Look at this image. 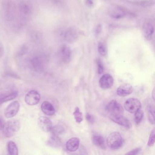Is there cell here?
Segmentation results:
<instances>
[{"label": "cell", "mask_w": 155, "mask_h": 155, "mask_svg": "<svg viewBox=\"0 0 155 155\" xmlns=\"http://www.w3.org/2000/svg\"><path fill=\"white\" fill-rule=\"evenodd\" d=\"M21 127V123L18 120L13 119L5 122L3 127V134L7 137H11L14 136Z\"/></svg>", "instance_id": "cell-1"}, {"label": "cell", "mask_w": 155, "mask_h": 155, "mask_svg": "<svg viewBox=\"0 0 155 155\" xmlns=\"http://www.w3.org/2000/svg\"><path fill=\"white\" fill-rule=\"evenodd\" d=\"M107 143L110 149L117 150L120 148L123 144L121 135L117 131L111 132L107 138Z\"/></svg>", "instance_id": "cell-2"}, {"label": "cell", "mask_w": 155, "mask_h": 155, "mask_svg": "<svg viewBox=\"0 0 155 155\" xmlns=\"http://www.w3.org/2000/svg\"><path fill=\"white\" fill-rule=\"evenodd\" d=\"M3 16L5 19L10 21L13 19L15 14V6L11 0H5L2 5Z\"/></svg>", "instance_id": "cell-3"}, {"label": "cell", "mask_w": 155, "mask_h": 155, "mask_svg": "<svg viewBox=\"0 0 155 155\" xmlns=\"http://www.w3.org/2000/svg\"><path fill=\"white\" fill-rule=\"evenodd\" d=\"M124 107L128 112L134 113L141 109V102L136 98H130L125 101Z\"/></svg>", "instance_id": "cell-4"}, {"label": "cell", "mask_w": 155, "mask_h": 155, "mask_svg": "<svg viewBox=\"0 0 155 155\" xmlns=\"http://www.w3.org/2000/svg\"><path fill=\"white\" fill-rule=\"evenodd\" d=\"M64 40L68 43H73L78 40V33L74 28H69L65 31L63 34Z\"/></svg>", "instance_id": "cell-5"}, {"label": "cell", "mask_w": 155, "mask_h": 155, "mask_svg": "<svg viewBox=\"0 0 155 155\" xmlns=\"http://www.w3.org/2000/svg\"><path fill=\"white\" fill-rule=\"evenodd\" d=\"M109 117L113 122L125 128L130 129L132 127L130 121L121 114H110Z\"/></svg>", "instance_id": "cell-6"}, {"label": "cell", "mask_w": 155, "mask_h": 155, "mask_svg": "<svg viewBox=\"0 0 155 155\" xmlns=\"http://www.w3.org/2000/svg\"><path fill=\"white\" fill-rule=\"evenodd\" d=\"M127 12L125 9L118 6H112L109 10V15L112 18L119 19L124 18Z\"/></svg>", "instance_id": "cell-7"}, {"label": "cell", "mask_w": 155, "mask_h": 155, "mask_svg": "<svg viewBox=\"0 0 155 155\" xmlns=\"http://www.w3.org/2000/svg\"><path fill=\"white\" fill-rule=\"evenodd\" d=\"M41 99V96L37 91L32 90L29 91L25 96V101L28 105L34 106L39 102Z\"/></svg>", "instance_id": "cell-8"}, {"label": "cell", "mask_w": 155, "mask_h": 155, "mask_svg": "<svg viewBox=\"0 0 155 155\" xmlns=\"http://www.w3.org/2000/svg\"><path fill=\"white\" fill-rule=\"evenodd\" d=\"M30 63L31 68L35 71H42L45 68V58L41 56H35L31 59Z\"/></svg>", "instance_id": "cell-9"}, {"label": "cell", "mask_w": 155, "mask_h": 155, "mask_svg": "<svg viewBox=\"0 0 155 155\" xmlns=\"http://www.w3.org/2000/svg\"><path fill=\"white\" fill-rule=\"evenodd\" d=\"M107 109L110 114H121L124 112V109L117 101L112 100L107 105Z\"/></svg>", "instance_id": "cell-10"}, {"label": "cell", "mask_w": 155, "mask_h": 155, "mask_svg": "<svg viewBox=\"0 0 155 155\" xmlns=\"http://www.w3.org/2000/svg\"><path fill=\"white\" fill-rule=\"evenodd\" d=\"M59 56L61 60L63 63L68 64L71 61V51L70 48L66 45H63L60 49Z\"/></svg>", "instance_id": "cell-11"}, {"label": "cell", "mask_w": 155, "mask_h": 155, "mask_svg": "<svg viewBox=\"0 0 155 155\" xmlns=\"http://www.w3.org/2000/svg\"><path fill=\"white\" fill-rule=\"evenodd\" d=\"M20 103L18 101H14L12 102L5 110V116L8 118L15 117L20 109Z\"/></svg>", "instance_id": "cell-12"}, {"label": "cell", "mask_w": 155, "mask_h": 155, "mask_svg": "<svg viewBox=\"0 0 155 155\" xmlns=\"http://www.w3.org/2000/svg\"><path fill=\"white\" fill-rule=\"evenodd\" d=\"M100 87L103 89H107L113 86L114 79L113 77L108 73H106L101 76L99 81Z\"/></svg>", "instance_id": "cell-13"}, {"label": "cell", "mask_w": 155, "mask_h": 155, "mask_svg": "<svg viewBox=\"0 0 155 155\" xmlns=\"http://www.w3.org/2000/svg\"><path fill=\"white\" fill-rule=\"evenodd\" d=\"M38 124L40 128L45 132H49L52 128L51 120L46 117H40L38 120Z\"/></svg>", "instance_id": "cell-14"}, {"label": "cell", "mask_w": 155, "mask_h": 155, "mask_svg": "<svg viewBox=\"0 0 155 155\" xmlns=\"http://www.w3.org/2000/svg\"><path fill=\"white\" fill-rule=\"evenodd\" d=\"M133 88L129 83H124L120 85L117 91V94L120 97H125L132 93Z\"/></svg>", "instance_id": "cell-15"}, {"label": "cell", "mask_w": 155, "mask_h": 155, "mask_svg": "<svg viewBox=\"0 0 155 155\" xmlns=\"http://www.w3.org/2000/svg\"><path fill=\"white\" fill-rule=\"evenodd\" d=\"M143 34L146 39L150 40L152 38L154 32V26L151 22L146 21L143 25Z\"/></svg>", "instance_id": "cell-16"}, {"label": "cell", "mask_w": 155, "mask_h": 155, "mask_svg": "<svg viewBox=\"0 0 155 155\" xmlns=\"http://www.w3.org/2000/svg\"><path fill=\"white\" fill-rule=\"evenodd\" d=\"M19 11L23 18H28L31 14L32 8L29 3L22 1L19 5Z\"/></svg>", "instance_id": "cell-17"}, {"label": "cell", "mask_w": 155, "mask_h": 155, "mask_svg": "<svg viewBox=\"0 0 155 155\" xmlns=\"http://www.w3.org/2000/svg\"><path fill=\"white\" fill-rule=\"evenodd\" d=\"M80 140L78 138L72 137L68 140L66 143V148L69 151L74 152L78 150Z\"/></svg>", "instance_id": "cell-18"}, {"label": "cell", "mask_w": 155, "mask_h": 155, "mask_svg": "<svg viewBox=\"0 0 155 155\" xmlns=\"http://www.w3.org/2000/svg\"><path fill=\"white\" fill-rule=\"evenodd\" d=\"M41 109L42 112L48 116H53L56 112L53 105L48 101H44L41 104Z\"/></svg>", "instance_id": "cell-19"}, {"label": "cell", "mask_w": 155, "mask_h": 155, "mask_svg": "<svg viewBox=\"0 0 155 155\" xmlns=\"http://www.w3.org/2000/svg\"><path fill=\"white\" fill-rule=\"evenodd\" d=\"M92 141L95 146L101 149L106 150L107 148L105 139L102 136L100 135L93 136L92 137Z\"/></svg>", "instance_id": "cell-20"}, {"label": "cell", "mask_w": 155, "mask_h": 155, "mask_svg": "<svg viewBox=\"0 0 155 155\" xmlns=\"http://www.w3.org/2000/svg\"><path fill=\"white\" fill-rule=\"evenodd\" d=\"M47 145L51 147H60L61 145L60 139L57 135H52L47 141Z\"/></svg>", "instance_id": "cell-21"}, {"label": "cell", "mask_w": 155, "mask_h": 155, "mask_svg": "<svg viewBox=\"0 0 155 155\" xmlns=\"http://www.w3.org/2000/svg\"><path fill=\"white\" fill-rule=\"evenodd\" d=\"M18 95V92L14 91L9 93L8 95H4L0 97V104H2L4 102L14 99L17 97Z\"/></svg>", "instance_id": "cell-22"}, {"label": "cell", "mask_w": 155, "mask_h": 155, "mask_svg": "<svg viewBox=\"0 0 155 155\" xmlns=\"http://www.w3.org/2000/svg\"><path fill=\"white\" fill-rule=\"evenodd\" d=\"M8 150L10 155H18V147L13 141H9L8 144Z\"/></svg>", "instance_id": "cell-23"}, {"label": "cell", "mask_w": 155, "mask_h": 155, "mask_svg": "<svg viewBox=\"0 0 155 155\" xmlns=\"http://www.w3.org/2000/svg\"><path fill=\"white\" fill-rule=\"evenodd\" d=\"M148 113V118L149 121L151 124H155L154 117H155V109L154 107L152 105H149L147 107Z\"/></svg>", "instance_id": "cell-24"}, {"label": "cell", "mask_w": 155, "mask_h": 155, "mask_svg": "<svg viewBox=\"0 0 155 155\" xmlns=\"http://www.w3.org/2000/svg\"><path fill=\"white\" fill-rule=\"evenodd\" d=\"M65 129L61 125L52 127L51 132L52 133V135H57L58 136L59 135L63 134L65 132Z\"/></svg>", "instance_id": "cell-25"}, {"label": "cell", "mask_w": 155, "mask_h": 155, "mask_svg": "<svg viewBox=\"0 0 155 155\" xmlns=\"http://www.w3.org/2000/svg\"><path fill=\"white\" fill-rule=\"evenodd\" d=\"M73 115L76 122L78 124L81 123V122L83 120L82 113L81 112L78 107H76L75 108V110L73 112Z\"/></svg>", "instance_id": "cell-26"}, {"label": "cell", "mask_w": 155, "mask_h": 155, "mask_svg": "<svg viewBox=\"0 0 155 155\" xmlns=\"http://www.w3.org/2000/svg\"><path fill=\"white\" fill-rule=\"evenodd\" d=\"M144 113L142 110L139 109L135 112V116H134V119L137 125L140 124L141 122L142 119H143Z\"/></svg>", "instance_id": "cell-27"}, {"label": "cell", "mask_w": 155, "mask_h": 155, "mask_svg": "<svg viewBox=\"0 0 155 155\" xmlns=\"http://www.w3.org/2000/svg\"><path fill=\"white\" fill-rule=\"evenodd\" d=\"M28 51V46L25 44H23L19 48L18 50L17 51V55L19 57L23 56V55L27 54Z\"/></svg>", "instance_id": "cell-28"}, {"label": "cell", "mask_w": 155, "mask_h": 155, "mask_svg": "<svg viewBox=\"0 0 155 155\" xmlns=\"http://www.w3.org/2000/svg\"><path fill=\"white\" fill-rule=\"evenodd\" d=\"M98 51L100 55L105 56L107 54V49L105 45L102 42H99L98 45Z\"/></svg>", "instance_id": "cell-29"}, {"label": "cell", "mask_w": 155, "mask_h": 155, "mask_svg": "<svg viewBox=\"0 0 155 155\" xmlns=\"http://www.w3.org/2000/svg\"><path fill=\"white\" fill-rule=\"evenodd\" d=\"M155 129H153L150 135L149 139L147 143V146L148 147H152L155 144Z\"/></svg>", "instance_id": "cell-30"}, {"label": "cell", "mask_w": 155, "mask_h": 155, "mask_svg": "<svg viewBox=\"0 0 155 155\" xmlns=\"http://www.w3.org/2000/svg\"><path fill=\"white\" fill-rule=\"evenodd\" d=\"M97 72L99 74H102L104 70V67L102 61L99 59L97 60Z\"/></svg>", "instance_id": "cell-31"}, {"label": "cell", "mask_w": 155, "mask_h": 155, "mask_svg": "<svg viewBox=\"0 0 155 155\" xmlns=\"http://www.w3.org/2000/svg\"><path fill=\"white\" fill-rule=\"evenodd\" d=\"M86 119L89 124H93L95 122V118L91 114L87 113L86 115Z\"/></svg>", "instance_id": "cell-32"}, {"label": "cell", "mask_w": 155, "mask_h": 155, "mask_svg": "<svg viewBox=\"0 0 155 155\" xmlns=\"http://www.w3.org/2000/svg\"><path fill=\"white\" fill-rule=\"evenodd\" d=\"M141 151V148L140 147L136 148L132 150L129 151L128 153H126V155H137L139 153V152Z\"/></svg>", "instance_id": "cell-33"}, {"label": "cell", "mask_w": 155, "mask_h": 155, "mask_svg": "<svg viewBox=\"0 0 155 155\" xmlns=\"http://www.w3.org/2000/svg\"><path fill=\"white\" fill-rule=\"evenodd\" d=\"M101 31V27L100 25H97L96 27V30H95V34L97 36L100 34Z\"/></svg>", "instance_id": "cell-34"}, {"label": "cell", "mask_w": 155, "mask_h": 155, "mask_svg": "<svg viewBox=\"0 0 155 155\" xmlns=\"http://www.w3.org/2000/svg\"><path fill=\"white\" fill-rule=\"evenodd\" d=\"M4 54V49L3 45L0 43V58H1Z\"/></svg>", "instance_id": "cell-35"}, {"label": "cell", "mask_w": 155, "mask_h": 155, "mask_svg": "<svg viewBox=\"0 0 155 155\" xmlns=\"http://www.w3.org/2000/svg\"><path fill=\"white\" fill-rule=\"evenodd\" d=\"M5 120L3 119L2 117H0V130H2L3 129L5 125Z\"/></svg>", "instance_id": "cell-36"}, {"label": "cell", "mask_w": 155, "mask_h": 155, "mask_svg": "<svg viewBox=\"0 0 155 155\" xmlns=\"http://www.w3.org/2000/svg\"><path fill=\"white\" fill-rule=\"evenodd\" d=\"M7 75H8V76H10V77H12V78H14L18 79H21V78L19 76H18V75L14 73L10 72V73L7 74Z\"/></svg>", "instance_id": "cell-37"}, {"label": "cell", "mask_w": 155, "mask_h": 155, "mask_svg": "<svg viewBox=\"0 0 155 155\" xmlns=\"http://www.w3.org/2000/svg\"><path fill=\"white\" fill-rule=\"evenodd\" d=\"M86 4L89 7H91L93 6V2L92 0H86Z\"/></svg>", "instance_id": "cell-38"}, {"label": "cell", "mask_w": 155, "mask_h": 155, "mask_svg": "<svg viewBox=\"0 0 155 155\" xmlns=\"http://www.w3.org/2000/svg\"><path fill=\"white\" fill-rule=\"evenodd\" d=\"M152 97L153 98V100H155V89H153V91L152 92Z\"/></svg>", "instance_id": "cell-39"}]
</instances>
